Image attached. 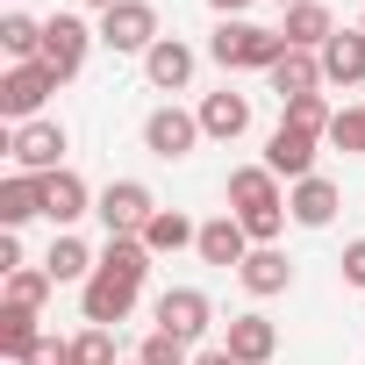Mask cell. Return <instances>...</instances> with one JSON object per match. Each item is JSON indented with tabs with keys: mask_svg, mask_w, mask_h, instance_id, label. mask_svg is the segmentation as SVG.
<instances>
[{
	"mask_svg": "<svg viewBox=\"0 0 365 365\" xmlns=\"http://www.w3.org/2000/svg\"><path fill=\"white\" fill-rule=\"evenodd\" d=\"M143 279H150V251H143V237H108V251H101L93 279L79 287V308H86V322H93V329H115V322H129V308H136Z\"/></svg>",
	"mask_w": 365,
	"mask_h": 365,
	"instance_id": "6da1fadb",
	"label": "cell"
},
{
	"mask_svg": "<svg viewBox=\"0 0 365 365\" xmlns=\"http://www.w3.org/2000/svg\"><path fill=\"white\" fill-rule=\"evenodd\" d=\"M230 215L244 222L251 244H272L287 230V201H279V172L272 165H237L230 172Z\"/></svg>",
	"mask_w": 365,
	"mask_h": 365,
	"instance_id": "7a4b0ae2",
	"label": "cell"
},
{
	"mask_svg": "<svg viewBox=\"0 0 365 365\" xmlns=\"http://www.w3.org/2000/svg\"><path fill=\"white\" fill-rule=\"evenodd\" d=\"M287 51H294V43H287L279 29H258V22H222V29L208 36V58H215L222 72H272Z\"/></svg>",
	"mask_w": 365,
	"mask_h": 365,
	"instance_id": "3957f363",
	"label": "cell"
},
{
	"mask_svg": "<svg viewBox=\"0 0 365 365\" xmlns=\"http://www.w3.org/2000/svg\"><path fill=\"white\" fill-rule=\"evenodd\" d=\"M101 43H108L115 58H150V43H158V8H150V0H122V8H108V15H101Z\"/></svg>",
	"mask_w": 365,
	"mask_h": 365,
	"instance_id": "277c9868",
	"label": "cell"
},
{
	"mask_svg": "<svg viewBox=\"0 0 365 365\" xmlns=\"http://www.w3.org/2000/svg\"><path fill=\"white\" fill-rule=\"evenodd\" d=\"M8 150H15V165L22 172H36V179H51V172H65V150H72V136H65V122H22L15 136H8Z\"/></svg>",
	"mask_w": 365,
	"mask_h": 365,
	"instance_id": "5b68a950",
	"label": "cell"
},
{
	"mask_svg": "<svg viewBox=\"0 0 365 365\" xmlns=\"http://www.w3.org/2000/svg\"><path fill=\"white\" fill-rule=\"evenodd\" d=\"M93 215L108 222V237H143V230H150V215H158V201H150L143 179H115V187L93 201Z\"/></svg>",
	"mask_w": 365,
	"mask_h": 365,
	"instance_id": "8992f818",
	"label": "cell"
},
{
	"mask_svg": "<svg viewBox=\"0 0 365 365\" xmlns=\"http://www.w3.org/2000/svg\"><path fill=\"white\" fill-rule=\"evenodd\" d=\"M93 43H101V29H86L79 15H51V22H43V65L58 72V86L79 79V65H86Z\"/></svg>",
	"mask_w": 365,
	"mask_h": 365,
	"instance_id": "52a82bcc",
	"label": "cell"
},
{
	"mask_svg": "<svg viewBox=\"0 0 365 365\" xmlns=\"http://www.w3.org/2000/svg\"><path fill=\"white\" fill-rule=\"evenodd\" d=\"M194 143H201V115H187V108H150L143 115V150L150 158L179 165V158H194Z\"/></svg>",
	"mask_w": 365,
	"mask_h": 365,
	"instance_id": "ba28073f",
	"label": "cell"
},
{
	"mask_svg": "<svg viewBox=\"0 0 365 365\" xmlns=\"http://www.w3.org/2000/svg\"><path fill=\"white\" fill-rule=\"evenodd\" d=\"M51 93H58V72H51L43 58H36V65H15L8 79H0V115L22 129V122H36V108H43Z\"/></svg>",
	"mask_w": 365,
	"mask_h": 365,
	"instance_id": "9c48e42d",
	"label": "cell"
},
{
	"mask_svg": "<svg viewBox=\"0 0 365 365\" xmlns=\"http://www.w3.org/2000/svg\"><path fill=\"white\" fill-rule=\"evenodd\" d=\"M208 322H215V301H208L201 287H165V294H158V329H172V336L194 344Z\"/></svg>",
	"mask_w": 365,
	"mask_h": 365,
	"instance_id": "30bf717a",
	"label": "cell"
},
{
	"mask_svg": "<svg viewBox=\"0 0 365 365\" xmlns=\"http://www.w3.org/2000/svg\"><path fill=\"white\" fill-rule=\"evenodd\" d=\"M315 143H322V136H308V129L279 122V129H272V143H265V165H272L279 179H294V187H301V179H315Z\"/></svg>",
	"mask_w": 365,
	"mask_h": 365,
	"instance_id": "8fae6325",
	"label": "cell"
},
{
	"mask_svg": "<svg viewBox=\"0 0 365 365\" xmlns=\"http://www.w3.org/2000/svg\"><path fill=\"white\" fill-rule=\"evenodd\" d=\"M222 351L237 358V365H272V351H279V329L251 308V315H230V336H222Z\"/></svg>",
	"mask_w": 365,
	"mask_h": 365,
	"instance_id": "7c38bea8",
	"label": "cell"
},
{
	"mask_svg": "<svg viewBox=\"0 0 365 365\" xmlns=\"http://www.w3.org/2000/svg\"><path fill=\"white\" fill-rule=\"evenodd\" d=\"M86 208H93V194H86V179H79V172H72V165H65V172H51V179H43V215H51V222H58V230H65V237H72V222H79V215H86Z\"/></svg>",
	"mask_w": 365,
	"mask_h": 365,
	"instance_id": "4fadbf2b",
	"label": "cell"
},
{
	"mask_svg": "<svg viewBox=\"0 0 365 365\" xmlns=\"http://www.w3.org/2000/svg\"><path fill=\"white\" fill-rule=\"evenodd\" d=\"M244 129H251V93H230V86H222V93H208V101H201V136L237 143Z\"/></svg>",
	"mask_w": 365,
	"mask_h": 365,
	"instance_id": "5bb4252c",
	"label": "cell"
},
{
	"mask_svg": "<svg viewBox=\"0 0 365 365\" xmlns=\"http://www.w3.org/2000/svg\"><path fill=\"white\" fill-rule=\"evenodd\" d=\"M194 251H201L208 265H244V258H251L258 244H251V237H244V222H237V215L222 208L215 222H201V244H194Z\"/></svg>",
	"mask_w": 365,
	"mask_h": 365,
	"instance_id": "9a60e30c",
	"label": "cell"
},
{
	"mask_svg": "<svg viewBox=\"0 0 365 365\" xmlns=\"http://www.w3.org/2000/svg\"><path fill=\"white\" fill-rule=\"evenodd\" d=\"M237 279H244V294H258V301H272V294H287L294 287V265H287V251H272V244H258L244 265H237Z\"/></svg>",
	"mask_w": 365,
	"mask_h": 365,
	"instance_id": "2e32d148",
	"label": "cell"
},
{
	"mask_svg": "<svg viewBox=\"0 0 365 365\" xmlns=\"http://www.w3.org/2000/svg\"><path fill=\"white\" fill-rule=\"evenodd\" d=\"M143 79H150L158 93H179V86L194 79V51L179 43V36H158V43H150V58H143Z\"/></svg>",
	"mask_w": 365,
	"mask_h": 365,
	"instance_id": "e0dca14e",
	"label": "cell"
},
{
	"mask_svg": "<svg viewBox=\"0 0 365 365\" xmlns=\"http://www.w3.org/2000/svg\"><path fill=\"white\" fill-rule=\"evenodd\" d=\"M336 208H344V201H336V187H329L322 172H315V179H301V187L287 194V215H294L301 230H329V222H336Z\"/></svg>",
	"mask_w": 365,
	"mask_h": 365,
	"instance_id": "ac0fdd59",
	"label": "cell"
},
{
	"mask_svg": "<svg viewBox=\"0 0 365 365\" xmlns=\"http://www.w3.org/2000/svg\"><path fill=\"white\" fill-rule=\"evenodd\" d=\"M265 79H272L279 108H287V101H301V93H315V86H322V51H287Z\"/></svg>",
	"mask_w": 365,
	"mask_h": 365,
	"instance_id": "d6986e66",
	"label": "cell"
},
{
	"mask_svg": "<svg viewBox=\"0 0 365 365\" xmlns=\"http://www.w3.org/2000/svg\"><path fill=\"white\" fill-rule=\"evenodd\" d=\"M322 79L365 86V29H336V36L322 43Z\"/></svg>",
	"mask_w": 365,
	"mask_h": 365,
	"instance_id": "ffe728a7",
	"label": "cell"
},
{
	"mask_svg": "<svg viewBox=\"0 0 365 365\" xmlns=\"http://www.w3.org/2000/svg\"><path fill=\"white\" fill-rule=\"evenodd\" d=\"M29 215H43V179H36V172L0 179V230H22Z\"/></svg>",
	"mask_w": 365,
	"mask_h": 365,
	"instance_id": "44dd1931",
	"label": "cell"
},
{
	"mask_svg": "<svg viewBox=\"0 0 365 365\" xmlns=\"http://www.w3.org/2000/svg\"><path fill=\"white\" fill-rule=\"evenodd\" d=\"M279 36H287L294 51H322V43L336 36V22H329V8H322V0H308V8H287Z\"/></svg>",
	"mask_w": 365,
	"mask_h": 365,
	"instance_id": "7402d4cb",
	"label": "cell"
},
{
	"mask_svg": "<svg viewBox=\"0 0 365 365\" xmlns=\"http://www.w3.org/2000/svg\"><path fill=\"white\" fill-rule=\"evenodd\" d=\"M187 244H201V230L179 215V208H158L150 215V230H143V251L150 258H172V251H187Z\"/></svg>",
	"mask_w": 365,
	"mask_h": 365,
	"instance_id": "603a6c76",
	"label": "cell"
},
{
	"mask_svg": "<svg viewBox=\"0 0 365 365\" xmlns=\"http://www.w3.org/2000/svg\"><path fill=\"white\" fill-rule=\"evenodd\" d=\"M43 344V329H36V315L29 308H0V358H15V365H29V351Z\"/></svg>",
	"mask_w": 365,
	"mask_h": 365,
	"instance_id": "cb8c5ba5",
	"label": "cell"
},
{
	"mask_svg": "<svg viewBox=\"0 0 365 365\" xmlns=\"http://www.w3.org/2000/svg\"><path fill=\"white\" fill-rule=\"evenodd\" d=\"M0 51H8L15 65H36L43 58V22L36 15H0Z\"/></svg>",
	"mask_w": 365,
	"mask_h": 365,
	"instance_id": "d4e9b609",
	"label": "cell"
},
{
	"mask_svg": "<svg viewBox=\"0 0 365 365\" xmlns=\"http://www.w3.org/2000/svg\"><path fill=\"white\" fill-rule=\"evenodd\" d=\"M93 265H101V258H93L79 237H58V244H51V258H43V272H51L58 287H65V279H79V287H86V279H93Z\"/></svg>",
	"mask_w": 365,
	"mask_h": 365,
	"instance_id": "484cf974",
	"label": "cell"
},
{
	"mask_svg": "<svg viewBox=\"0 0 365 365\" xmlns=\"http://www.w3.org/2000/svg\"><path fill=\"white\" fill-rule=\"evenodd\" d=\"M51 287H58V279H51L43 265H22V272H8V308H29V315H36V308L51 301Z\"/></svg>",
	"mask_w": 365,
	"mask_h": 365,
	"instance_id": "4316f807",
	"label": "cell"
},
{
	"mask_svg": "<svg viewBox=\"0 0 365 365\" xmlns=\"http://www.w3.org/2000/svg\"><path fill=\"white\" fill-rule=\"evenodd\" d=\"M136 365H194V351H187V336L150 329V336H143V351H136Z\"/></svg>",
	"mask_w": 365,
	"mask_h": 365,
	"instance_id": "83f0119b",
	"label": "cell"
},
{
	"mask_svg": "<svg viewBox=\"0 0 365 365\" xmlns=\"http://www.w3.org/2000/svg\"><path fill=\"white\" fill-rule=\"evenodd\" d=\"M279 122H294V129H308V136H329V122H336V115H329V101H322V93H301V101H287V115H279Z\"/></svg>",
	"mask_w": 365,
	"mask_h": 365,
	"instance_id": "f1b7e54d",
	"label": "cell"
},
{
	"mask_svg": "<svg viewBox=\"0 0 365 365\" xmlns=\"http://www.w3.org/2000/svg\"><path fill=\"white\" fill-rule=\"evenodd\" d=\"M72 365H115V329H93V322H86V329L72 336Z\"/></svg>",
	"mask_w": 365,
	"mask_h": 365,
	"instance_id": "f546056e",
	"label": "cell"
},
{
	"mask_svg": "<svg viewBox=\"0 0 365 365\" xmlns=\"http://www.w3.org/2000/svg\"><path fill=\"white\" fill-rule=\"evenodd\" d=\"M329 143H336V150H351V158H365V101H358V108H336Z\"/></svg>",
	"mask_w": 365,
	"mask_h": 365,
	"instance_id": "4dcf8cb0",
	"label": "cell"
},
{
	"mask_svg": "<svg viewBox=\"0 0 365 365\" xmlns=\"http://www.w3.org/2000/svg\"><path fill=\"white\" fill-rule=\"evenodd\" d=\"M336 265H344V287H358V294H365V237H351Z\"/></svg>",
	"mask_w": 365,
	"mask_h": 365,
	"instance_id": "1f68e13d",
	"label": "cell"
},
{
	"mask_svg": "<svg viewBox=\"0 0 365 365\" xmlns=\"http://www.w3.org/2000/svg\"><path fill=\"white\" fill-rule=\"evenodd\" d=\"M29 365H72V344H58V336H43V344L29 351Z\"/></svg>",
	"mask_w": 365,
	"mask_h": 365,
	"instance_id": "d6a6232c",
	"label": "cell"
},
{
	"mask_svg": "<svg viewBox=\"0 0 365 365\" xmlns=\"http://www.w3.org/2000/svg\"><path fill=\"white\" fill-rule=\"evenodd\" d=\"M0 272H22V237L0 230Z\"/></svg>",
	"mask_w": 365,
	"mask_h": 365,
	"instance_id": "836d02e7",
	"label": "cell"
},
{
	"mask_svg": "<svg viewBox=\"0 0 365 365\" xmlns=\"http://www.w3.org/2000/svg\"><path fill=\"white\" fill-rule=\"evenodd\" d=\"M208 8H215L222 22H244V8H251V0H208Z\"/></svg>",
	"mask_w": 365,
	"mask_h": 365,
	"instance_id": "e575fe53",
	"label": "cell"
},
{
	"mask_svg": "<svg viewBox=\"0 0 365 365\" xmlns=\"http://www.w3.org/2000/svg\"><path fill=\"white\" fill-rule=\"evenodd\" d=\"M194 365H237V358H230V351L215 344V351H194Z\"/></svg>",
	"mask_w": 365,
	"mask_h": 365,
	"instance_id": "d590c367",
	"label": "cell"
},
{
	"mask_svg": "<svg viewBox=\"0 0 365 365\" xmlns=\"http://www.w3.org/2000/svg\"><path fill=\"white\" fill-rule=\"evenodd\" d=\"M86 8H101V15H108V8H122V0H86Z\"/></svg>",
	"mask_w": 365,
	"mask_h": 365,
	"instance_id": "8d00e7d4",
	"label": "cell"
},
{
	"mask_svg": "<svg viewBox=\"0 0 365 365\" xmlns=\"http://www.w3.org/2000/svg\"><path fill=\"white\" fill-rule=\"evenodd\" d=\"M279 8H308V0H279Z\"/></svg>",
	"mask_w": 365,
	"mask_h": 365,
	"instance_id": "74e56055",
	"label": "cell"
},
{
	"mask_svg": "<svg viewBox=\"0 0 365 365\" xmlns=\"http://www.w3.org/2000/svg\"><path fill=\"white\" fill-rule=\"evenodd\" d=\"M358 29H365V22H358Z\"/></svg>",
	"mask_w": 365,
	"mask_h": 365,
	"instance_id": "f35d334b",
	"label": "cell"
}]
</instances>
